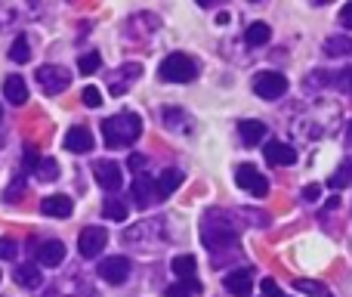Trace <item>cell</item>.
<instances>
[{
	"label": "cell",
	"mask_w": 352,
	"mask_h": 297,
	"mask_svg": "<svg viewBox=\"0 0 352 297\" xmlns=\"http://www.w3.org/2000/svg\"><path fill=\"white\" fill-rule=\"evenodd\" d=\"M102 136L109 149H124L133 146L142 136V118L133 112H121V115H111L102 121Z\"/></svg>",
	"instance_id": "6da1fadb"
},
{
	"label": "cell",
	"mask_w": 352,
	"mask_h": 297,
	"mask_svg": "<svg viewBox=\"0 0 352 297\" xmlns=\"http://www.w3.org/2000/svg\"><path fill=\"white\" fill-rule=\"evenodd\" d=\"M158 78L167 84H188V81L198 78V65H195L192 56L186 53H170L158 68Z\"/></svg>",
	"instance_id": "7a4b0ae2"
},
{
	"label": "cell",
	"mask_w": 352,
	"mask_h": 297,
	"mask_svg": "<svg viewBox=\"0 0 352 297\" xmlns=\"http://www.w3.org/2000/svg\"><path fill=\"white\" fill-rule=\"evenodd\" d=\"M201 238H204V245L210 251L232 248L238 242V229L232 223H219V214H207L204 226H201Z\"/></svg>",
	"instance_id": "3957f363"
},
{
	"label": "cell",
	"mask_w": 352,
	"mask_h": 297,
	"mask_svg": "<svg viewBox=\"0 0 352 297\" xmlns=\"http://www.w3.org/2000/svg\"><path fill=\"white\" fill-rule=\"evenodd\" d=\"M235 183L244 189V192L254 195V198H266V195H269L266 176H263L254 164H238V167H235Z\"/></svg>",
	"instance_id": "277c9868"
},
{
	"label": "cell",
	"mask_w": 352,
	"mask_h": 297,
	"mask_svg": "<svg viewBox=\"0 0 352 297\" xmlns=\"http://www.w3.org/2000/svg\"><path fill=\"white\" fill-rule=\"evenodd\" d=\"M37 84H41L43 93L56 96V93L68 90V84H72V74H68L62 65H41V68H37Z\"/></svg>",
	"instance_id": "5b68a950"
},
{
	"label": "cell",
	"mask_w": 352,
	"mask_h": 297,
	"mask_svg": "<svg viewBox=\"0 0 352 297\" xmlns=\"http://www.w3.org/2000/svg\"><path fill=\"white\" fill-rule=\"evenodd\" d=\"M287 90V78L278 72H256L254 74V93L263 99H278Z\"/></svg>",
	"instance_id": "8992f818"
},
{
	"label": "cell",
	"mask_w": 352,
	"mask_h": 297,
	"mask_svg": "<svg viewBox=\"0 0 352 297\" xmlns=\"http://www.w3.org/2000/svg\"><path fill=\"white\" fill-rule=\"evenodd\" d=\"M105 242H109V232H105V226H87V229H80V236H78L80 257H87V260L99 257V251H105Z\"/></svg>",
	"instance_id": "52a82bcc"
},
{
	"label": "cell",
	"mask_w": 352,
	"mask_h": 297,
	"mask_svg": "<svg viewBox=\"0 0 352 297\" xmlns=\"http://www.w3.org/2000/svg\"><path fill=\"white\" fill-rule=\"evenodd\" d=\"M93 176H96V183L105 189V192H118V189L124 186L121 164L109 161V158H99V161H93Z\"/></svg>",
	"instance_id": "ba28073f"
},
{
	"label": "cell",
	"mask_w": 352,
	"mask_h": 297,
	"mask_svg": "<svg viewBox=\"0 0 352 297\" xmlns=\"http://www.w3.org/2000/svg\"><path fill=\"white\" fill-rule=\"evenodd\" d=\"M140 74H142L140 62H127V65H121L118 72H111V78H109L111 96H124V93H127L130 87L136 84V78H140Z\"/></svg>",
	"instance_id": "9c48e42d"
},
{
	"label": "cell",
	"mask_w": 352,
	"mask_h": 297,
	"mask_svg": "<svg viewBox=\"0 0 352 297\" xmlns=\"http://www.w3.org/2000/svg\"><path fill=\"white\" fill-rule=\"evenodd\" d=\"M99 276H102L109 285H124L130 276V260L127 257H105L99 263Z\"/></svg>",
	"instance_id": "30bf717a"
},
{
	"label": "cell",
	"mask_w": 352,
	"mask_h": 297,
	"mask_svg": "<svg viewBox=\"0 0 352 297\" xmlns=\"http://www.w3.org/2000/svg\"><path fill=\"white\" fill-rule=\"evenodd\" d=\"M223 285H226V291L235 297H250L254 294V269H232L223 279Z\"/></svg>",
	"instance_id": "8fae6325"
},
{
	"label": "cell",
	"mask_w": 352,
	"mask_h": 297,
	"mask_svg": "<svg viewBox=\"0 0 352 297\" xmlns=\"http://www.w3.org/2000/svg\"><path fill=\"white\" fill-rule=\"evenodd\" d=\"M93 134H90V127H72L65 134V140H62V146H65L68 152H74V155H84V152H93Z\"/></svg>",
	"instance_id": "7c38bea8"
},
{
	"label": "cell",
	"mask_w": 352,
	"mask_h": 297,
	"mask_svg": "<svg viewBox=\"0 0 352 297\" xmlns=\"http://www.w3.org/2000/svg\"><path fill=\"white\" fill-rule=\"evenodd\" d=\"M266 161L275 164V167H291V164L297 161V152H294V146H287V143H281V140H269L266 143Z\"/></svg>",
	"instance_id": "4fadbf2b"
},
{
	"label": "cell",
	"mask_w": 352,
	"mask_h": 297,
	"mask_svg": "<svg viewBox=\"0 0 352 297\" xmlns=\"http://www.w3.org/2000/svg\"><path fill=\"white\" fill-rule=\"evenodd\" d=\"M37 260L43 263V267H59L62 260H65V245L59 242V238H47V242L37 245Z\"/></svg>",
	"instance_id": "5bb4252c"
},
{
	"label": "cell",
	"mask_w": 352,
	"mask_h": 297,
	"mask_svg": "<svg viewBox=\"0 0 352 297\" xmlns=\"http://www.w3.org/2000/svg\"><path fill=\"white\" fill-rule=\"evenodd\" d=\"M182 170H176V167H167V170H161V176L155 180V198H167V195H173L176 189L182 186Z\"/></svg>",
	"instance_id": "9a60e30c"
},
{
	"label": "cell",
	"mask_w": 352,
	"mask_h": 297,
	"mask_svg": "<svg viewBox=\"0 0 352 297\" xmlns=\"http://www.w3.org/2000/svg\"><path fill=\"white\" fill-rule=\"evenodd\" d=\"M130 195H133L136 207H148L155 201V180L148 174H136L133 180V189H130Z\"/></svg>",
	"instance_id": "2e32d148"
},
{
	"label": "cell",
	"mask_w": 352,
	"mask_h": 297,
	"mask_svg": "<svg viewBox=\"0 0 352 297\" xmlns=\"http://www.w3.org/2000/svg\"><path fill=\"white\" fill-rule=\"evenodd\" d=\"M41 211L47 214V217L65 220V217H72L74 205H72V198H68V195H47V198L41 201Z\"/></svg>",
	"instance_id": "e0dca14e"
},
{
	"label": "cell",
	"mask_w": 352,
	"mask_h": 297,
	"mask_svg": "<svg viewBox=\"0 0 352 297\" xmlns=\"http://www.w3.org/2000/svg\"><path fill=\"white\" fill-rule=\"evenodd\" d=\"M3 96H6V103H12V105H25V103H28V84H25V78L10 74V78L3 81Z\"/></svg>",
	"instance_id": "ac0fdd59"
},
{
	"label": "cell",
	"mask_w": 352,
	"mask_h": 297,
	"mask_svg": "<svg viewBox=\"0 0 352 297\" xmlns=\"http://www.w3.org/2000/svg\"><path fill=\"white\" fill-rule=\"evenodd\" d=\"M266 124L263 121H241L238 124V134H241V140H244V146H260V140L266 136Z\"/></svg>",
	"instance_id": "d6986e66"
},
{
	"label": "cell",
	"mask_w": 352,
	"mask_h": 297,
	"mask_svg": "<svg viewBox=\"0 0 352 297\" xmlns=\"http://www.w3.org/2000/svg\"><path fill=\"white\" fill-rule=\"evenodd\" d=\"M269 37H272V28H269L266 22H254L244 31V41H248L250 47H263V43H269Z\"/></svg>",
	"instance_id": "ffe728a7"
},
{
	"label": "cell",
	"mask_w": 352,
	"mask_h": 297,
	"mask_svg": "<svg viewBox=\"0 0 352 297\" xmlns=\"http://www.w3.org/2000/svg\"><path fill=\"white\" fill-rule=\"evenodd\" d=\"M328 186L331 189H346V186H352V158H346V161H343L340 167H337L334 174L328 176Z\"/></svg>",
	"instance_id": "44dd1931"
},
{
	"label": "cell",
	"mask_w": 352,
	"mask_h": 297,
	"mask_svg": "<svg viewBox=\"0 0 352 297\" xmlns=\"http://www.w3.org/2000/svg\"><path fill=\"white\" fill-rule=\"evenodd\" d=\"M195 267H198V260H195L192 254H179V257H173V263H170L173 276H179V279H195Z\"/></svg>",
	"instance_id": "7402d4cb"
},
{
	"label": "cell",
	"mask_w": 352,
	"mask_h": 297,
	"mask_svg": "<svg viewBox=\"0 0 352 297\" xmlns=\"http://www.w3.org/2000/svg\"><path fill=\"white\" fill-rule=\"evenodd\" d=\"M164 294H167V297H198V294H201V285H198L195 279H179L176 285L167 288Z\"/></svg>",
	"instance_id": "603a6c76"
},
{
	"label": "cell",
	"mask_w": 352,
	"mask_h": 297,
	"mask_svg": "<svg viewBox=\"0 0 352 297\" xmlns=\"http://www.w3.org/2000/svg\"><path fill=\"white\" fill-rule=\"evenodd\" d=\"M127 214H130V207L124 205L121 198H109V201L102 205V217L118 220V223H124V220H127Z\"/></svg>",
	"instance_id": "cb8c5ba5"
},
{
	"label": "cell",
	"mask_w": 352,
	"mask_h": 297,
	"mask_svg": "<svg viewBox=\"0 0 352 297\" xmlns=\"http://www.w3.org/2000/svg\"><path fill=\"white\" fill-rule=\"evenodd\" d=\"M16 282L22 288H41V269L31 267V263H28V267H19L16 269Z\"/></svg>",
	"instance_id": "d4e9b609"
},
{
	"label": "cell",
	"mask_w": 352,
	"mask_h": 297,
	"mask_svg": "<svg viewBox=\"0 0 352 297\" xmlns=\"http://www.w3.org/2000/svg\"><path fill=\"white\" fill-rule=\"evenodd\" d=\"M324 53L328 56H352V37H328V41H324Z\"/></svg>",
	"instance_id": "484cf974"
},
{
	"label": "cell",
	"mask_w": 352,
	"mask_h": 297,
	"mask_svg": "<svg viewBox=\"0 0 352 297\" xmlns=\"http://www.w3.org/2000/svg\"><path fill=\"white\" fill-rule=\"evenodd\" d=\"M164 124L170 130H192L188 124H192V118L186 115V112H176V109H164Z\"/></svg>",
	"instance_id": "4316f807"
},
{
	"label": "cell",
	"mask_w": 352,
	"mask_h": 297,
	"mask_svg": "<svg viewBox=\"0 0 352 297\" xmlns=\"http://www.w3.org/2000/svg\"><path fill=\"white\" fill-rule=\"evenodd\" d=\"M34 174H37V180H56V176H59V164L53 161V158H41V161H37V167H34Z\"/></svg>",
	"instance_id": "83f0119b"
},
{
	"label": "cell",
	"mask_w": 352,
	"mask_h": 297,
	"mask_svg": "<svg viewBox=\"0 0 352 297\" xmlns=\"http://www.w3.org/2000/svg\"><path fill=\"white\" fill-rule=\"evenodd\" d=\"M10 59H12V62H19V65L31 59V47H28V41H25V37H16V41H12V47H10Z\"/></svg>",
	"instance_id": "f1b7e54d"
},
{
	"label": "cell",
	"mask_w": 352,
	"mask_h": 297,
	"mask_svg": "<svg viewBox=\"0 0 352 297\" xmlns=\"http://www.w3.org/2000/svg\"><path fill=\"white\" fill-rule=\"evenodd\" d=\"M99 65H102V59H99V53H84L78 59V68H80V74H93V72H99Z\"/></svg>",
	"instance_id": "f546056e"
},
{
	"label": "cell",
	"mask_w": 352,
	"mask_h": 297,
	"mask_svg": "<svg viewBox=\"0 0 352 297\" xmlns=\"http://www.w3.org/2000/svg\"><path fill=\"white\" fill-rule=\"evenodd\" d=\"M80 103L90 105V109H99L102 105V93H99V87H84V93H80Z\"/></svg>",
	"instance_id": "4dcf8cb0"
},
{
	"label": "cell",
	"mask_w": 352,
	"mask_h": 297,
	"mask_svg": "<svg viewBox=\"0 0 352 297\" xmlns=\"http://www.w3.org/2000/svg\"><path fill=\"white\" fill-rule=\"evenodd\" d=\"M294 288H297V291H303V294H316V297L328 294V288H324V285H318V282H306V279H297V282H294Z\"/></svg>",
	"instance_id": "1f68e13d"
},
{
	"label": "cell",
	"mask_w": 352,
	"mask_h": 297,
	"mask_svg": "<svg viewBox=\"0 0 352 297\" xmlns=\"http://www.w3.org/2000/svg\"><path fill=\"white\" fill-rule=\"evenodd\" d=\"M16 257V242L12 238H0V260H12Z\"/></svg>",
	"instance_id": "d6a6232c"
},
{
	"label": "cell",
	"mask_w": 352,
	"mask_h": 297,
	"mask_svg": "<svg viewBox=\"0 0 352 297\" xmlns=\"http://www.w3.org/2000/svg\"><path fill=\"white\" fill-rule=\"evenodd\" d=\"M263 294H266V297H285V294H281V288L278 285H275V282L272 279H263Z\"/></svg>",
	"instance_id": "836d02e7"
},
{
	"label": "cell",
	"mask_w": 352,
	"mask_h": 297,
	"mask_svg": "<svg viewBox=\"0 0 352 297\" xmlns=\"http://www.w3.org/2000/svg\"><path fill=\"white\" fill-rule=\"evenodd\" d=\"M334 84H337V87H343V90H352V68H346L343 74H337Z\"/></svg>",
	"instance_id": "e575fe53"
},
{
	"label": "cell",
	"mask_w": 352,
	"mask_h": 297,
	"mask_svg": "<svg viewBox=\"0 0 352 297\" xmlns=\"http://www.w3.org/2000/svg\"><path fill=\"white\" fill-rule=\"evenodd\" d=\"M340 25H343V28H349V31H352V3H346V6L340 10Z\"/></svg>",
	"instance_id": "d590c367"
},
{
	"label": "cell",
	"mask_w": 352,
	"mask_h": 297,
	"mask_svg": "<svg viewBox=\"0 0 352 297\" xmlns=\"http://www.w3.org/2000/svg\"><path fill=\"white\" fill-rule=\"evenodd\" d=\"M37 161H41V155H37L34 149H25V167L34 170V167H37Z\"/></svg>",
	"instance_id": "8d00e7d4"
},
{
	"label": "cell",
	"mask_w": 352,
	"mask_h": 297,
	"mask_svg": "<svg viewBox=\"0 0 352 297\" xmlns=\"http://www.w3.org/2000/svg\"><path fill=\"white\" fill-rule=\"evenodd\" d=\"M142 167H146V158H142V155H130V170L142 174Z\"/></svg>",
	"instance_id": "74e56055"
},
{
	"label": "cell",
	"mask_w": 352,
	"mask_h": 297,
	"mask_svg": "<svg viewBox=\"0 0 352 297\" xmlns=\"http://www.w3.org/2000/svg\"><path fill=\"white\" fill-rule=\"evenodd\" d=\"M318 198V186H306L303 189V201H316Z\"/></svg>",
	"instance_id": "f35d334b"
},
{
	"label": "cell",
	"mask_w": 352,
	"mask_h": 297,
	"mask_svg": "<svg viewBox=\"0 0 352 297\" xmlns=\"http://www.w3.org/2000/svg\"><path fill=\"white\" fill-rule=\"evenodd\" d=\"M195 3H201V6H210V3H213V0H195Z\"/></svg>",
	"instance_id": "ab89813d"
},
{
	"label": "cell",
	"mask_w": 352,
	"mask_h": 297,
	"mask_svg": "<svg viewBox=\"0 0 352 297\" xmlns=\"http://www.w3.org/2000/svg\"><path fill=\"white\" fill-rule=\"evenodd\" d=\"M309 3H316V6H324V3H328V0H309Z\"/></svg>",
	"instance_id": "60d3db41"
},
{
	"label": "cell",
	"mask_w": 352,
	"mask_h": 297,
	"mask_svg": "<svg viewBox=\"0 0 352 297\" xmlns=\"http://www.w3.org/2000/svg\"><path fill=\"white\" fill-rule=\"evenodd\" d=\"M346 136H349V143H352V121H349V127H346Z\"/></svg>",
	"instance_id": "b9f144b4"
},
{
	"label": "cell",
	"mask_w": 352,
	"mask_h": 297,
	"mask_svg": "<svg viewBox=\"0 0 352 297\" xmlns=\"http://www.w3.org/2000/svg\"><path fill=\"white\" fill-rule=\"evenodd\" d=\"M0 118H3V109H0Z\"/></svg>",
	"instance_id": "7bdbcfd3"
}]
</instances>
